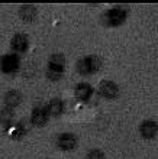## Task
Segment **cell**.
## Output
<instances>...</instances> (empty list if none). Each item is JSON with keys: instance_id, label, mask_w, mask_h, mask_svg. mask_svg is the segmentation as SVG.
I'll list each match as a JSON object with an SVG mask.
<instances>
[{"instance_id": "obj_3", "label": "cell", "mask_w": 158, "mask_h": 159, "mask_svg": "<svg viewBox=\"0 0 158 159\" xmlns=\"http://www.w3.org/2000/svg\"><path fill=\"white\" fill-rule=\"evenodd\" d=\"M64 65H65V58L61 54H54L50 58V64H48V71H46V77L52 81H58L63 77L64 72Z\"/></svg>"}, {"instance_id": "obj_15", "label": "cell", "mask_w": 158, "mask_h": 159, "mask_svg": "<svg viewBox=\"0 0 158 159\" xmlns=\"http://www.w3.org/2000/svg\"><path fill=\"white\" fill-rule=\"evenodd\" d=\"M87 159H104L103 152L99 151V149H93L87 153Z\"/></svg>"}, {"instance_id": "obj_9", "label": "cell", "mask_w": 158, "mask_h": 159, "mask_svg": "<svg viewBox=\"0 0 158 159\" xmlns=\"http://www.w3.org/2000/svg\"><path fill=\"white\" fill-rule=\"evenodd\" d=\"M28 36L23 34H16L12 39V49L16 51V52H25L26 48H28Z\"/></svg>"}, {"instance_id": "obj_12", "label": "cell", "mask_w": 158, "mask_h": 159, "mask_svg": "<svg viewBox=\"0 0 158 159\" xmlns=\"http://www.w3.org/2000/svg\"><path fill=\"white\" fill-rule=\"evenodd\" d=\"M50 116H60L64 111V101L61 98H52L46 106Z\"/></svg>"}, {"instance_id": "obj_5", "label": "cell", "mask_w": 158, "mask_h": 159, "mask_svg": "<svg viewBox=\"0 0 158 159\" xmlns=\"http://www.w3.org/2000/svg\"><path fill=\"white\" fill-rule=\"evenodd\" d=\"M57 146L63 151H71L77 146V138L73 133H61L57 138Z\"/></svg>"}, {"instance_id": "obj_13", "label": "cell", "mask_w": 158, "mask_h": 159, "mask_svg": "<svg viewBox=\"0 0 158 159\" xmlns=\"http://www.w3.org/2000/svg\"><path fill=\"white\" fill-rule=\"evenodd\" d=\"M17 62H19V59L15 55H6L2 59V68L4 72H12L17 68Z\"/></svg>"}, {"instance_id": "obj_10", "label": "cell", "mask_w": 158, "mask_h": 159, "mask_svg": "<svg viewBox=\"0 0 158 159\" xmlns=\"http://www.w3.org/2000/svg\"><path fill=\"white\" fill-rule=\"evenodd\" d=\"M21 101H22V94L19 91H16V90H10V91L4 94V104L9 109H13V107L19 106Z\"/></svg>"}, {"instance_id": "obj_7", "label": "cell", "mask_w": 158, "mask_h": 159, "mask_svg": "<svg viewBox=\"0 0 158 159\" xmlns=\"http://www.w3.org/2000/svg\"><path fill=\"white\" fill-rule=\"evenodd\" d=\"M139 132L145 139H152L158 132V125L154 120H144L139 126Z\"/></svg>"}, {"instance_id": "obj_8", "label": "cell", "mask_w": 158, "mask_h": 159, "mask_svg": "<svg viewBox=\"0 0 158 159\" xmlns=\"http://www.w3.org/2000/svg\"><path fill=\"white\" fill-rule=\"evenodd\" d=\"M74 94H75V97H77L79 100L86 101V100H89V98L92 97L93 88H92V85H90V84H87V83H80V84H77V85H75Z\"/></svg>"}, {"instance_id": "obj_11", "label": "cell", "mask_w": 158, "mask_h": 159, "mask_svg": "<svg viewBox=\"0 0 158 159\" xmlns=\"http://www.w3.org/2000/svg\"><path fill=\"white\" fill-rule=\"evenodd\" d=\"M36 13H38V10L33 4H23L19 9V16H21L22 20H25V22H32L36 17Z\"/></svg>"}, {"instance_id": "obj_2", "label": "cell", "mask_w": 158, "mask_h": 159, "mask_svg": "<svg viewBox=\"0 0 158 159\" xmlns=\"http://www.w3.org/2000/svg\"><path fill=\"white\" fill-rule=\"evenodd\" d=\"M126 19V10L121 6L112 7L106 10L102 16V23L108 28H113V26H119L121 23H123Z\"/></svg>"}, {"instance_id": "obj_4", "label": "cell", "mask_w": 158, "mask_h": 159, "mask_svg": "<svg viewBox=\"0 0 158 159\" xmlns=\"http://www.w3.org/2000/svg\"><path fill=\"white\" fill-rule=\"evenodd\" d=\"M99 94L103 98L112 100V98H116L119 94V87L116 83H113L110 80H103L99 84Z\"/></svg>"}, {"instance_id": "obj_14", "label": "cell", "mask_w": 158, "mask_h": 159, "mask_svg": "<svg viewBox=\"0 0 158 159\" xmlns=\"http://www.w3.org/2000/svg\"><path fill=\"white\" fill-rule=\"evenodd\" d=\"M13 120V110L9 109V107H4V109L0 110V125L7 126L10 125Z\"/></svg>"}, {"instance_id": "obj_6", "label": "cell", "mask_w": 158, "mask_h": 159, "mask_svg": "<svg viewBox=\"0 0 158 159\" xmlns=\"http://www.w3.org/2000/svg\"><path fill=\"white\" fill-rule=\"evenodd\" d=\"M48 119H50V113H48L46 107H35V109H33L32 116H31L32 125L38 126V127L45 126L46 121H48Z\"/></svg>"}, {"instance_id": "obj_16", "label": "cell", "mask_w": 158, "mask_h": 159, "mask_svg": "<svg viewBox=\"0 0 158 159\" xmlns=\"http://www.w3.org/2000/svg\"><path fill=\"white\" fill-rule=\"evenodd\" d=\"M15 132H17V133H19V138H21L22 134H25L26 132H28V126H26V121H25V120L19 121V123H17V126H16V130H15Z\"/></svg>"}, {"instance_id": "obj_1", "label": "cell", "mask_w": 158, "mask_h": 159, "mask_svg": "<svg viewBox=\"0 0 158 159\" xmlns=\"http://www.w3.org/2000/svg\"><path fill=\"white\" fill-rule=\"evenodd\" d=\"M102 67V61L100 58H97L96 55H87L81 58L75 65V70L81 75H93L100 70Z\"/></svg>"}]
</instances>
